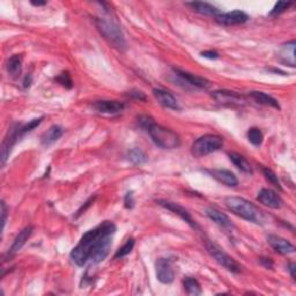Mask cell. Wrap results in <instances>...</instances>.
<instances>
[{"label":"cell","instance_id":"obj_1","mask_svg":"<svg viewBox=\"0 0 296 296\" xmlns=\"http://www.w3.org/2000/svg\"><path fill=\"white\" fill-rule=\"evenodd\" d=\"M108 222L109 221H104V222L98 224L96 228L87 231L80 239V241H79L77 246L72 249L70 257L76 265L84 266L86 265L87 262H89V255L90 251H92V248L94 247V244H95L98 238L103 234L106 226H108Z\"/></svg>","mask_w":296,"mask_h":296},{"label":"cell","instance_id":"obj_2","mask_svg":"<svg viewBox=\"0 0 296 296\" xmlns=\"http://www.w3.org/2000/svg\"><path fill=\"white\" fill-rule=\"evenodd\" d=\"M226 205L234 214L240 216L241 219L247 220L249 222L262 223L263 213L249 200L241 198V197H227Z\"/></svg>","mask_w":296,"mask_h":296},{"label":"cell","instance_id":"obj_3","mask_svg":"<svg viewBox=\"0 0 296 296\" xmlns=\"http://www.w3.org/2000/svg\"><path fill=\"white\" fill-rule=\"evenodd\" d=\"M96 26L103 37L116 49L121 51L128 49V43H126L123 31L113 20L109 18H97Z\"/></svg>","mask_w":296,"mask_h":296},{"label":"cell","instance_id":"obj_4","mask_svg":"<svg viewBox=\"0 0 296 296\" xmlns=\"http://www.w3.org/2000/svg\"><path fill=\"white\" fill-rule=\"evenodd\" d=\"M147 132L149 133L154 143L161 148L175 149L181 146V138L179 134L170 129L156 124L155 122L149 126Z\"/></svg>","mask_w":296,"mask_h":296},{"label":"cell","instance_id":"obj_5","mask_svg":"<svg viewBox=\"0 0 296 296\" xmlns=\"http://www.w3.org/2000/svg\"><path fill=\"white\" fill-rule=\"evenodd\" d=\"M223 138L218 134H205L191 146V154L195 157H203L222 148Z\"/></svg>","mask_w":296,"mask_h":296},{"label":"cell","instance_id":"obj_6","mask_svg":"<svg viewBox=\"0 0 296 296\" xmlns=\"http://www.w3.org/2000/svg\"><path fill=\"white\" fill-rule=\"evenodd\" d=\"M205 246H206L208 254L216 260V263L223 266L226 270L231 272V273H240L242 271V267H241L240 264L231 256L228 255L226 251H223V249L216 246L215 243L207 241Z\"/></svg>","mask_w":296,"mask_h":296},{"label":"cell","instance_id":"obj_7","mask_svg":"<svg viewBox=\"0 0 296 296\" xmlns=\"http://www.w3.org/2000/svg\"><path fill=\"white\" fill-rule=\"evenodd\" d=\"M156 278L160 282L169 285L175 280V268L172 265V260L169 258H159L155 264Z\"/></svg>","mask_w":296,"mask_h":296},{"label":"cell","instance_id":"obj_8","mask_svg":"<svg viewBox=\"0 0 296 296\" xmlns=\"http://www.w3.org/2000/svg\"><path fill=\"white\" fill-rule=\"evenodd\" d=\"M212 96L218 103L226 106H242L246 102L243 96L231 90H215Z\"/></svg>","mask_w":296,"mask_h":296},{"label":"cell","instance_id":"obj_9","mask_svg":"<svg viewBox=\"0 0 296 296\" xmlns=\"http://www.w3.org/2000/svg\"><path fill=\"white\" fill-rule=\"evenodd\" d=\"M157 203H159L160 206L167 208V210L175 213L176 215H179L182 220L185 221V222H187L190 227H192L193 229H198V224H197L196 221L192 219L190 213L185 210L183 206H181L180 204L171 203V201H167V200H159Z\"/></svg>","mask_w":296,"mask_h":296},{"label":"cell","instance_id":"obj_10","mask_svg":"<svg viewBox=\"0 0 296 296\" xmlns=\"http://www.w3.org/2000/svg\"><path fill=\"white\" fill-rule=\"evenodd\" d=\"M257 200L264 206H267L273 210H279L282 207L283 200L277 192L271 189H262L257 196Z\"/></svg>","mask_w":296,"mask_h":296},{"label":"cell","instance_id":"obj_11","mask_svg":"<svg viewBox=\"0 0 296 296\" xmlns=\"http://www.w3.org/2000/svg\"><path fill=\"white\" fill-rule=\"evenodd\" d=\"M20 126L21 125H15L14 128L11 129V131H9V134L7 137L4 139L3 145H2V164L5 165L7 159L10 157V154L13 146L17 143L18 139L21 136V132H20Z\"/></svg>","mask_w":296,"mask_h":296},{"label":"cell","instance_id":"obj_12","mask_svg":"<svg viewBox=\"0 0 296 296\" xmlns=\"http://www.w3.org/2000/svg\"><path fill=\"white\" fill-rule=\"evenodd\" d=\"M220 25L223 26H236L242 25L249 20V15L243 11H231L228 13H220L215 18Z\"/></svg>","mask_w":296,"mask_h":296},{"label":"cell","instance_id":"obj_13","mask_svg":"<svg viewBox=\"0 0 296 296\" xmlns=\"http://www.w3.org/2000/svg\"><path fill=\"white\" fill-rule=\"evenodd\" d=\"M153 95L155 96L157 102L161 105H163L164 108L167 109H171V110H181V106L179 104V101L177 98L172 95L170 92L165 89H161V88H155L153 89Z\"/></svg>","mask_w":296,"mask_h":296},{"label":"cell","instance_id":"obj_14","mask_svg":"<svg viewBox=\"0 0 296 296\" xmlns=\"http://www.w3.org/2000/svg\"><path fill=\"white\" fill-rule=\"evenodd\" d=\"M267 242L274 249L275 251L281 255H290L295 252L294 244H291L289 241L277 235H268Z\"/></svg>","mask_w":296,"mask_h":296},{"label":"cell","instance_id":"obj_15","mask_svg":"<svg viewBox=\"0 0 296 296\" xmlns=\"http://www.w3.org/2000/svg\"><path fill=\"white\" fill-rule=\"evenodd\" d=\"M173 71H175L177 77H180L182 80L187 82L188 85L196 87V88H200V89H207L208 87H210V81H208L207 79H205L203 77H198L196 76V74L187 72V71H182L180 69H173Z\"/></svg>","mask_w":296,"mask_h":296},{"label":"cell","instance_id":"obj_16","mask_svg":"<svg viewBox=\"0 0 296 296\" xmlns=\"http://www.w3.org/2000/svg\"><path fill=\"white\" fill-rule=\"evenodd\" d=\"M124 103L118 101H96L94 103V109L101 113L106 115H116L124 110Z\"/></svg>","mask_w":296,"mask_h":296},{"label":"cell","instance_id":"obj_17","mask_svg":"<svg viewBox=\"0 0 296 296\" xmlns=\"http://www.w3.org/2000/svg\"><path fill=\"white\" fill-rule=\"evenodd\" d=\"M207 172L210 173L213 179L219 181L220 183L227 185V187L234 188L239 184L238 177L231 171L226 170V169H212V170H207Z\"/></svg>","mask_w":296,"mask_h":296},{"label":"cell","instance_id":"obj_18","mask_svg":"<svg viewBox=\"0 0 296 296\" xmlns=\"http://www.w3.org/2000/svg\"><path fill=\"white\" fill-rule=\"evenodd\" d=\"M205 213H206L208 219H211L213 222H215L216 224H218V226L222 227L223 229L230 230V229H232V228H234V226H232L231 221L229 219V216L226 215L222 212H220L219 210H216V208L208 207V208H206Z\"/></svg>","mask_w":296,"mask_h":296},{"label":"cell","instance_id":"obj_19","mask_svg":"<svg viewBox=\"0 0 296 296\" xmlns=\"http://www.w3.org/2000/svg\"><path fill=\"white\" fill-rule=\"evenodd\" d=\"M187 5L190 6L193 11L197 12V13L203 14V15H208V17L216 18L221 13L218 7H215L210 3L191 2V3H187Z\"/></svg>","mask_w":296,"mask_h":296},{"label":"cell","instance_id":"obj_20","mask_svg":"<svg viewBox=\"0 0 296 296\" xmlns=\"http://www.w3.org/2000/svg\"><path fill=\"white\" fill-rule=\"evenodd\" d=\"M249 96H250L252 100L257 103L262 104V105H267V106H272V108L275 109H280V104L278 100H275L273 96L268 95V94L264 93V92H258V90H254V92L249 93Z\"/></svg>","mask_w":296,"mask_h":296},{"label":"cell","instance_id":"obj_21","mask_svg":"<svg viewBox=\"0 0 296 296\" xmlns=\"http://www.w3.org/2000/svg\"><path fill=\"white\" fill-rule=\"evenodd\" d=\"M33 227H26L25 229H22L21 231L19 232V235L15 238L13 244H12V247L10 249V254L11 255H14L17 254L18 251H20L22 249V247L25 246L27 241H28V239L31 236V234H33Z\"/></svg>","mask_w":296,"mask_h":296},{"label":"cell","instance_id":"obj_22","mask_svg":"<svg viewBox=\"0 0 296 296\" xmlns=\"http://www.w3.org/2000/svg\"><path fill=\"white\" fill-rule=\"evenodd\" d=\"M6 69L10 76L17 79L22 71V57L20 54H14L6 63Z\"/></svg>","mask_w":296,"mask_h":296},{"label":"cell","instance_id":"obj_23","mask_svg":"<svg viewBox=\"0 0 296 296\" xmlns=\"http://www.w3.org/2000/svg\"><path fill=\"white\" fill-rule=\"evenodd\" d=\"M63 130L62 126L59 125H52L49 130H46V132L42 136V144L44 146H49L53 144L54 141H57L59 138L63 136Z\"/></svg>","mask_w":296,"mask_h":296},{"label":"cell","instance_id":"obj_24","mask_svg":"<svg viewBox=\"0 0 296 296\" xmlns=\"http://www.w3.org/2000/svg\"><path fill=\"white\" fill-rule=\"evenodd\" d=\"M229 159L235 164V167H238L241 171L246 173H252L251 165L246 160V157H243L238 153H229Z\"/></svg>","mask_w":296,"mask_h":296},{"label":"cell","instance_id":"obj_25","mask_svg":"<svg viewBox=\"0 0 296 296\" xmlns=\"http://www.w3.org/2000/svg\"><path fill=\"white\" fill-rule=\"evenodd\" d=\"M128 159L131 161L133 164H144L148 161V157L144 151H141L140 148H132L131 151L128 152Z\"/></svg>","mask_w":296,"mask_h":296},{"label":"cell","instance_id":"obj_26","mask_svg":"<svg viewBox=\"0 0 296 296\" xmlns=\"http://www.w3.org/2000/svg\"><path fill=\"white\" fill-rule=\"evenodd\" d=\"M183 286L184 289L187 291V294L189 295H200L201 294V287L200 283L198 282V280H196L195 278H187L183 281Z\"/></svg>","mask_w":296,"mask_h":296},{"label":"cell","instance_id":"obj_27","mask_svg":"<svg viewBox=\"0 0 296 296\" xmlns=\"http://www.w3.org/2000/svg\"><path fill=\"white\" fill-rule=\"evenodd\" d=\"M248 140L254 146H260L263 144L264 134L258 128H251L248 131Z\"/></svg>","mask_w":296,"mask_h":296},{"label":"cell","instance_id":"obj_28","mask_svg":"<svg viewBox=\"0 0 296 296\" xmlns=\"http://www.w3.org/2000/svg\"><path fill=\"white\" fill-rule=\"evenodd\" d=\"M134 247V240L133 239H129L126 241V243L124 244L123 247H121L118 249L116 255H115V258L116 259H120V258H123L125 256H128L130 252L132 251V249Z\"/></svg>","mask_w":296,"mask_h":296},{"label":"cell","instance_id":"obj_29","mask_svg":"<svg viewBox=\"0 0 296 296\" xmlns=\"http://www.w3.org/2000/svg\"><path fill=\"white\" fill-rule=\"evenodd\" d=\"M263 173L264 176H265V179L270 182L271 184H273L274 187H277L279 190H281V184H280V181L278 179V176L275 175V173L271 170V169H267V168H264L263 169Z\"/></svg>","mask_w":296,"mask_h":296},{"label":"cell","instance_id":"obj_30","mask_svg":"<svg viewBox=\"0 0 296 296\" xmlns=\"http://www.w3.org/2000/svg\"><path fill=\"white\" fill-rule=\"evenodd\" d=\"M56 80L61 84L62 86H64L65 88L70 89L73 87V82H72V79H71L69 72H62L59 76L56 78Z\"/></svg>","mask_w":296,"mask_h":296},{"label":"cell","instance_id":"obj_31","mask_svg":"<svg viewBox=\"0 0 296 296\" xmlns=\"http://www.w3.org/2000/svg\"><path fill=\"white\" fill-rule=\"evenodd\" d=\"M290 6H291V3H288V2H279V3L275 4L273 9H272L270 15L281 14L286 10H288V7H290Z\"/></svg>","mask_w":296,"mask_h":296},{"label":"cell","instance_id":"obj_32","mask_svg":"<svg viewBox=\"0 0 296 296\" xmlns=\"http://www.w3.org/2000/svg\"><path fill=\"white\" fill-rule=\"evenodd\" d=\"M124 206L128 208V210H132L134 207V198H133V192L130 191L125 195L124 197Z\"/></svg>","mask_w":296,"mask_h":296},{"label":"cell","instance_id":"obj_33","mask_svg":"<svg viewBox=\"0 0 296 296\" xmlns=\"http://www.w3.org/2000/svg\"><path fill=\"white\" fill-rule=\"evenodd\" d=\"M9 215V208H7L5 201H2V230L5 229V224Z\"/></svg>","mask_w":296,"mask_h":296},{"label":"cell","instance_id":"obj_34","mask_svg":"<svg viewBox=\"0 0 296 296\" xmlns=\"http://www.w3.org/2000/svg\"><path fill=\"white\" fill-rule=\"evenodd\" d=\"M94 200H95V197H92V198H89L88 200H87L86 203H85V205H82V206L80 207V210H79V211L77 212V216H76V218H78L79 215H81L82 213L86 212L87 208H88V207L90 206V205H92V204L94 203Z\"/></svg>","mask_w":296,"mask_h":296},{"label":"cell","instance_id":"obj_35","mask_svg":"<svg viewBox=\"0 0 296 296\" xmlns=\"http://www.w3.org/2000/svg\"><path fill=\"white\" fill-rule=\"evenodd\" d=\"M200 54H201V57L207 58V59H218L220 57V54L216 52V51H212V50L204 51V52H201Z\"/></svg>","mask_w":296,"mask_h":296},{"label":"cell","instance_id":"obj_36","mask_svg":"<svg viewBox=\"0 0 296 296\" xmlns=\"http://www.w3.org/2000/svg\"><path fill=\"white\" fill-rule=\"evenodd\" d=\"M129 96H131L133 98H136V100H139V101H146V96L143 92H140V90H132V92L129 93Z\"/></svg>","mask_w":296,"mask_h":296},{"label":"cell","instance_id":"obj_37","mask_svg":"<svg viewBox=\"0 0 296 296\" xmlns=\"http://www.w3.org/2000/svg\"><path fill=\"white\" fill-rule=\"evenodd\" d=\"M260 260V264H262V265L264 266V267H266V268H270V270H272V268H273V266H274V264H273V260H272L271 258H267V257H262L259 259Z\"/></svg>","mask_w":296,"mask_h":296},{"label":"cell","instance_id":"obj_38","mask_svg":"<svg viewBox=\"0 0 296 296\" xmlns=\"http://www.w3.org/2000/svg\"><path fill=\"white\" fill-rule=\"evenodd\" d=\"M31 82H33V77H31V74H27V76L25 77V79H23V87L25 88H28V87H30Z\"/></svg>","mask_w":296,"mask_h":296},{"label":"cell","instance_id":"obj_39","mask_svg":"<svg viewBox=\"0 0 296 296\" xmlns=\"http://www.w3.org/2000/svg\"><path fill=\"white\" fill-rule=\"evenodd\" d=\"M289 272H290L291 278H293L295 280L296 279V275H295V264L294 263H290L289 264Z\"/></svg>","mask_w":296,"mask_h":296},{"label":"cell","instance_id":"obj_40","mask_svg":"<svg viewBox=\"0 0 296 296\" xmlns=\"http://www.w3.org/2000/svg\"><path fill=\"white\" fill-rule=\"evenodd\" d=\"M46 2H31V5H34V6H44V5H46Z\"/></svg>","mask_w":296,"mask_h":296}]
</instances>
